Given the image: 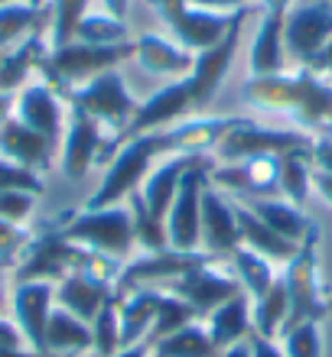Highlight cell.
I'll return each instance as SVG.
<instances>
[{"instance_id": "obj_1", "label": "cell", "mask_w": 332, "mask_h": 357, "mask_svg": "<svg viewBox=\"0 0 332 357\" xmlns=\"http://www.w3.org/2000/svg\"><path fill=\"white\" fill-rule=\"evenodd\" d=\"M241 98L257 111L284 114L306 133L326 130L332 123V82L319 78L306 66L280 75L247 78Z\"/></svg>"}, {"instance_id": "obj_2", "label": "cell", "mask_w": 332, "mask_h": 357, "mask_svg": "<svg viewBox=\"0 0 332 357\" xmlns=\"http://www.w3.org/2000/svg\"><path fill=\"white\" fill-rule=\"evenodd\" d=\"M59 234L72 241V244H82L95 254H105L127 264L131 260V250L137 247V237H133V218L127 202L111 208H98V211H66L52 221Z\"/></svg>"}, {"instance_id": "obj_3", "label": "cell", "mask_w": 332, "mask_h": 357, "mask_svg": "<svg viewBox=\"0 0 332 357\" xmlns=\"http://www.w3.org/2000/svg\"><path fill=\"white\" fill-rule=\"evenodd\" d=\"M127 59H133V39L117 43V46H92V43L72 39L66 46L49 49L46 59H43V66H39V72H43V78H46L49 85L66 98V94L75 91L78 85L92 82V78L101 75V72H111V68H117L121 62H127Z\"/></svg>"}, {"instance_id": "obj_4", "label": "cell", "mask_w": 332, "mask_h": 357, "mask_svg": "<svg viewBox=\"0 0 332 357\" xmlns=\"http://www.w3.org/2000/svg\"><path fill=\"white\" fill-rule=\"evenodd\" d=\"M290 153H313V133L300 130V127H264V123L241 117L219 140L212 156L219 162H238L251 160V156H290Z\"/></svg>"}, {"instance_id": "obj_5", "label": "cell", "mask_w": 332, "mask_h": 357, "mask_svg": "<svg viewBox=\"0 0 332 357\" xmlns=\"http://www.w3.org/2000/svg\"><path fill=\"white\" fill-rule=\"evenodd\" d=\"M280 280H284L287 296H290V321H287V328H294L300 321H323L329 315L326 312L323 282H319V231H313L303 244L296 247L290 264H284V270H280Z\"/></svg>"}, {"instance_id": "obj_6", "label": "cell", "mask_w": 332, "mask_h": 357, "mask_svg": "<svg viewBox=\"0 0 332 357\" xmlns=\"http://www.w3.org/2000/svg\"><path fill=\"white\" fill-rule=\"evenodd\" d=\"M66 104L68 107L85 111L88 117H95V121L108 130V140L117 137V133L133 121L137 107H140V101L131 94V88L124 85V78H121L117 68L101 72V75H95L92 82L78 85L75 91H68Z\"/></svg>"}, {"instance_id": "obj_7", "label": "cell", "mask_w": 332, "mask_h": 357, "mask_svg": "<svg viewBox=\"0 0 332 357\" xmlns=\"http://www.w3.org/2000/svg\"><path fill=\"white\" fill-rule=\"evenodd\" d=\"M212 166H215V156H205L182 176L180 192L166 211V237L173 250H182V254L202 250V188L209 185Z\"/></svg>"}, {"instance_id": "obj_8", "label": "cell", "mask_w": 332, "mask_h": 357, "mask_svg": "<svg viewBox=\"0 0 332 357\" xmlns=\"http://www.w3.org/2000/svg\"><path fill=\"white\" fill-rule=\"evenodd\" d=\"M166 292L180 296L182 302H189L192 309H196V315L205 321V315L212 309H219L222 302H228L231 296H238V292H245V289H241V282H238L228 260L202 257L192 270H186L180 280H173L166 286Z\"/></svg>"}, {"instance_id": "obj_9", "label": "cell", "mask_w": 332, "mask_h": 357, "mask_svg": "<svg viewBox=\"0 0 332 357\" xmlns=\"http://www.w3.org/2000/svg\"><path fill=\"white\" fill-rule=\"evenodd\" d=\"M245 20H247V7L235 10L225 36L215 46L196 52L192 72L186 75V85H189V94H192V111H205L212 104V98H215V91L222 88L228 68H231V62L238 56V46H241V26H245Z\"/></svg>"}, {"instance_id": "obj_10", "label": "cell", "mask_w": 332, "mask_h": 357, "mask_svg": "<svg viewBox=\"0 0 332 357\" xmlns=\"http://www.w3.org/2000/svg\"><path fill=\"white\" fill-rule=\"evenodd\" d=\"M157 17L166 23V29L173 33V39L180 46L202 52V49L215 46L222 36L228 33L231 13H212V10L192 7L189 0H147Z\"/></svg>"}, {"instance_id": "obj_11", "label": "cell", "mask_w": 332, "mask_h": 357, "mask_svg": "<svg viewBox=\"0 0 332 357\" xmlns=\"http://www.w3.org/2000/svg\"><path fill=\"white\" fill-rule=\"evenodd\" d=\"M108 146V130L95 117H88L78 107H68L66 117V133L59 143V169L66 172V178H82L101 162V153Z\"/></svg>"}, {"instance_id": "obj_12", "label": "cell", "mask_w": 332, "mask_h": 357, "mask_svg": "<svg viewBox=\"0 0 332 357\" xmlns=\"http://www.w3.org/2000/svg\"><path fill=\"white\" fill-rule=\"evenodd\" d=\"M209 182L222 192H231L241 202L280 195V160L277 156H251L238 162H215Z\"/></svg>"}, {"instance_id": "obj_13", "label": "cell", "mask_w": 332, "mask_h": 357, "mask_svg": "<svg viewBox=\"0 0 332 357\" xmlns=\"http://www.w3.org/2000/svg\"><path fill=\"white\" fill-rule=\"evenodd\" d=\"M202 257L209 254H182V250H160V254H143L137 260H127L114 282V296H127L133 289H166L173 280H180L186 270L199 264Z\"/></svg>"}, {"instance_id": "obj_14", "label": "cell", "mask_w": 332, "mask_h": 357, "mask_svg": "<svg viewBox=\"0 0 332 357\" xmlns=\"http://www.w3.org/2000/svg\"><path fill=\"white\" fill-rule=\"evenodd\" d=\"M13 117L20 123H27L29 130L43 133L52 146L59 150L62 133H66V101L49 82H29L23 91H17V107Z\"/></svg>"}, {"instance_id": "obj_15", "label": "cell", "mask_w": 332, "mask_h": 357, "mask_svg": "<svg viewBox=\"0 0 332 357\" xmlns=\"http://www.w3.org/2000/svg\"><path fill=\"white\" fill-rule=\"evenodd\" d=\"M241 247V227H238L235 202H228L222 188L209 185L202 188V254L215 260H231Z\"/></svg>"}, {"instance_id": "obj_16", "label": "cell", "mask_w": 332, "mask_h": 357, "mask_svg": "<svg viewBox=\"0 0 332 357\" xmlns=\"http://www.w3.org/2000/svg\"><path fill=\"white\" fill-rule=\"evenodd\" d=\"M329 39H332L329 0H316V3H306V7H296L287 13L284 46H287V56H294L300 66H306Z\"/></svg>"}, {"instance_id": "obj_17", "label": "cell", "mask_w": 332, "mask_h": 357, "mask_svg": "<svg viewBox=\"0 0 332 357\" xmlns=\"http://www.w3.org/2000/svg\"><path fill=\"white\" fill-rule=\"evenodd\" d=\"M10 305H13V321L23 331L27 344L36 354H46V325H49L52 309H56V286L52 282H39V280L17 282L13 296H10Z\"/></svg>"}, {"instance_id": "obj_18", "label": "cell", "mask_w": 332, "mask_h": 357, "mask_svg": "<svg viewBox=\"0 0 332 357\" xmlns=\"http://www.w3.org/2000/svg\"><path fill=\"white\" fill-rule=\"evenodd\" d=\"M114 299V282L101 280L95 273H68L56 282V305L72 312L82 321H95V315L105 309V302Z\"/></svg>"}, {"instance_id": "obj_19", "label": "cell", "mask_w": 332, "mask_h": 357, "mask_svg": "<svg viewBox=\"0 0 332 357\" xmlns=\"http://www.w3.org/2000/svg\"><path fill=\"white\" fill-rule=\"evenodd\" d=\"M56 146L43 137V133L29 130L27 123H20L17 117H10L3 127H0V156L17 166H27L33 172H49L52 162H56Z\"/></svg>"}, {"instance_id": "obj_20", "label": "cell", "mask_w": 332, "mask_h": 357, "mask_svg": "<svg viewBox=\"0 0 332 357\" xmlns=\"http://www.w3.org/2000/svg\"><path fill=\"white\" fill-rule=\"evenodd\" d=\"M133 59L143 72L150 75H170V78H186L192 72L196 52L180 46L176 39L160 36V33H140L133 39Z\"/></svg>"}, {"instance_id": "obj_21", "label": "cell", "mask_w": 332, "mask_h": 357, "mask_svg": "<svg viewBox=\"0 0 332 357\" xmlns=\"http://www.w3.org/2000/svg\"><path fill=\"white\" fill-rule=\"evenodd\" d=\"M202 160H205V156H166V160H160L147 176H143L140 195H143V202H147V208H150L153 215L166 221V211H170L173 198H176V192H180L182 176Z\"/></svg>"}, {"instance_id": "obj_22", "label": "cell", "mask_w": 332, "mask_h": 357, "mask_svg": "<svg viewBox=\"0 0 332 357\" xmlns=\"http://www.w3.org/2000/svg\"><path fill=\"white\" fill-rule=\"evenodd\" d=\"M284 23H287V13H264V20H261V26L254 33V43H251V56H247L251 78L287 72Z\"/></svg>"}, {"instance_id": "obj_23", "label": "cell", "mask_w": 332, "mask_h": 357, "mask_svg": "<svg viewBox=\"0 0 332 357\" xmlns=\"http://www.w3.org/2000/svg\"><path fill=\"white\" fill-rule=\"evenodd\" d=\"M245 205L251 208L270 231H277L280 237L294 241V244H303L313 231H319V225L306 215L303 208L294 205V202H287V198H280V195L277 198H251Z\"/></svg>"}, {"instance_id": "obj_24", "label": "cell", "mask_w": 332, "mask_h": 357, "mask_svg": "<svg viewBox=\"0 0 332 357\" xmlns=\"http://www.w3.org/2000/svg\"><path fill=\"white\" fill-rule=\"evenodd\" d=\"M46 33H33L13 49L0 52V91L17 94L29 85V75L39 72L43 59H46Z\"/></svg>"}, {"instance_id": "obj_25", "label": "cell", "mask_w": 332, "mask_h": 357, "mask_svg": "<svg viewBox=\"0 0 332 357\" xmlns=\"http://www.w3.org/2000/svg\"><path fill=\"white\" fill-rule=\"evenodd\" d=\"M235 215H238V227H241V247L267 257V260L277 264V266L290 264V257L296 254V247L300 244H294V241L280 237L277 231H270V227H267L264 221L245 205V202H235Z\"/></svg>"}, {"instance_id": "obj_26", "label": "cell", "mask_w": 332, "mask_h": 357, "mask_svg": "<svg viewBox=\"0 0 332 357\" xmlns=\"http://www.w3.org/2000/svg\"><path fill=\"white\" fill-rule=\"evenodd\" d=\"M205 328H209L219 351L231 348L238 341H247L251 331H254V325H251V296L238 292L228 302H222L219 309H212L205 315Z\"/></svg>"}, {"instance_id": "obj_27", "label": "cell", "mask_w": 332, "mask_h": 357, "mask_svg": "<svg viewBox=\"0 0 332 357\" xmlns=\"http://www.w3.org/2000/svg\"><path fill=\"white\" fill-rule=\"evenodd\" d=\"M46 354L49 357L92 354V325L56 305L52 315H49V325H46Z\"/></svg>"}, {"instance_id": "obj_28", "label": "cell", "mask_w": 332, "mask_h": 357, "mask_svg": "<svg viewBox=\"0 0 332 357\" xmlns=\"http://www.w3.org/2000/svg\"><path fill=\"white\" fill-rule=\"evenodd\" d=\"M49 26V7L29 3V0H17L0 7V52L13 49L33 33H46Z\"/></svg>"}, {"instance_id": "obj_29", "label": "cell", "mask_w": 332, "mask_h": 357, "mask_svg": "<svg viewBox=\"0 0 332 357\" xmlns=\"http://www.w3.org/2000/svg\"><path fill=\"white\" fill-rule=\"evenodd\" d=\"M157 292L160 289H133L127 296H117V312H121V348L147 341L157 315Z\"/></svg>"}, {"instance_id": "obj_30", "label": "cell", "mask_w": 332, "mask_h": 357, "mask_svg": "<svg viewBox=\"0 0 332 357\" xmlns=\"http://www.w3.org/2000/svg\"><path fill=\"white\" fill-rule=\"evenodd\" d=\"M287 321H290V296H287L284 280L277 276L274 286L261 299L251 302V325H254V335L277 341L284 335Z\"/></svg>"}, {"instance_id": "obj_31", "label": "cell", "mask_w": 332, "mask_h": 357, "mask_svg": "<svg viewBox=\"0 0 332 357\" xmlns=\"http://www.w3.org/2000/svg\"><path fill=\"white\" fill-rule=\"evenodd\" d=\"M150 357H219L205 321H192L186 328L173 331L150 348Z\"/></svg>"}, {"instance_id": "obj_32", "label": "cell", "mask_w": 332, "mask_h": 357, "mask_svg": "<svg viewBox=\"0 0 332 357\" xmlns=\"http://www.w3.org/2000/svg\"><path fill=\"white\" fill-rule=\"evenodd\" d=\"M228 264L235 270L245 296H251V302L261 299V296L277 282V276H280V273H277V264H270L267 257L254 254V250H247V247H238Z\"/></svg>"}, {"instance_id": "obj_33", "label": "cell", "mask_w": 332, "mask_h": 357, "mask_svg": "<svg viewBox=\"0 0 332 357\" xmlns=\"http://www.w3.org/2000/svg\"><path fill=\"white\" fill-rule=\"evenodd\" d=\"M127 208H131V218H133V237H137V247H140L143 254H160V250H166V247H170L166 221L157 218L150 208H147L140 188L127 195Z\"/></svg>"}, {"instance_id": "obj_34", "label": "cell", "mask_w": 332, "mask_h": 357, "mask_svg": "<svg viewBox=\"0 0 332 357\" xmlns=\"http://www.w3.org/2000/svg\"><path fill=\"white\" fill-rule=\"evenodd\" d=\"M192 321H202V319L196 315V309H192L189 302H182L180 296H173V292L160 289V292H157V315H153L150 335H147L150 348L160 338H166V335H173V331L186 328V325H192Z\"/></svg>"}, {"instance_id": "obj_35", "label": "cell", "mask_w": 332, "mask_h": 357, "mask_svg": "<svg viewBox=\"0 0 332 357\" xmlns=\"http://www.w3.org/2000/svg\"><path fill=\"white\" fill-rule=\"evenodd\" d=\"M313 192V162L303 153L280 156V198L303 208L306 195Z\"/></svg>"}, {"instance_id": "obj_36", "label": "cell", "mask_w": 332, "mask_h": 357, "mask_svg": "<svg viewBox=\"0 0 332 357\" xmlns=\"http://www.w3.org/2000/svg\"><path fill=\"white\" fill-rule=\"evenodd\" d=\"M72 39L92 43V46H117V43H127V23L111 13H85L78 20Z\"/></svg>"}, {"instance_id": "obj_37", "label": "cell", "mask_w": 332, "mask_h": 357, "mask_svg": "<svg viewBox=\"0 0 332 357\" xmlns=\"http://www.w3.org/2000/svg\"><path fill=\"white\" fill-rule=\"evenodd\" d=\"M85 13L88 0H49V49L72 43L78 20Z\"/></svg>"}, {"instance_id": "obj_38", "label": "cell", "mask_w": 332, "mask_h": 357, "mask_svg": "<svg viewBox=\"0 0 332 357\" xmlns=\"http://www.w3.org/2000/svg\"><path fill=\"white\" fill-rule=\"evenodd\" d=\"M117 351H121V312H117V296H114L92 321V354L111 357Z\"/></svg>"}, {"instance_id": "obj_39", "label": "cell", "mask_w": 332, "mask_h": 357, "mask_svg": "<svg viewBox=\"0 0 332 357\" xmlns=\"http://www.w3.org/2000/svg\"><path fill=\"white\" fill-rule=\"evenodd\" d=\"M280 348L287 357H323V331L319 321H300L280 335Z\"/></svg>"}, {"instance_id": "obj_40", "label": "cell", "mask_w": 332, "mask_h": 357, "mask_svg": "<svg viewBox=\"0 0 332 357\" xmlns=\"http://www.w3.org/2000/svg\"><path fill=\"white\" fill-rule=\"evenodd\" d=\"M33 241V231L27 225H10L0 221V270H13L20 264L23 250Z\"/></svg>"}, {"instance_id": "obj_41", "label": "cell", "mask_w": 332, "mask_h": 357, "mask_svg": "<svg viewBox=\"0 0 332 357\" xmlns=\"http://www.w3.org/2000/svg\"><path fill=\"white\" fill-rule=\"evenodd\" d=\"M0 192H33V195H43L46 192V182L43 176L27 166H17L0 156Z\"/></svg>"}, {"instance_id": "obj_42", "label": "cell", "mask_w": 332, "mask_h": 357, "mask_svg": "<svg viewBox=\"0 0 332 357\" xmlns=\"http://www.w3.org/2000/svg\"><path fill=\"white\" fill-rule=\"evenodd\" d=\"M39 195L33 192H0V221L10 225H27L36 211Z\"/></svg>"}, {"instance_id": "obj_43", "label": "cell", "mask_w": 332, "mask_h": 357, "mask_svg": "<svg viewBox=\"0 0 332 357\" xmlns=\"http://www.w3.org/2000/svg\"><path fill=\"white\" fill-rule=\"evenodd\" d=\"M310 162H313V169H319V172H332V137H326V133L313 137Z\"/></svg>"}, {"instance_id": "obj_44", "label": "cell", "mask_w": 332, "mask_h": 357, "mask_svg": "<svg viewBox=\"0 0 332 357\" xmlns=\"http://www.w3.org/2000/svg\"><path fill=\"white\" fill-rule=\"evenodd\" d=\"M0 348H29L23 331L17 328V321H10L0 315Z\"/></svg>"}, {"instance_id": "obj_45", "label": "cell", "mask_w": 332, "mask_h": 357, "mask_svg": "<svg viewBox=\"0 0 332 357\" xmlns=\"http://www.w3.org/2000/svg\"><path fill=\"white\" fill-rule=\"evenodd\" d=\"M306 68H310V72H316L319 78H326V82H332V39L326 43L323 49H319V52H316L313 59H310V62H306Z\"/></svg>"}, {"instance_id": "obj_46", "label": "cell", "mask_w": 332, "mask_h": 357, "mask_svg": "<svg viewBox=\"0 0 332 357\" xmlns=\"http://www.w3.org/2000/svg\"><path fill=\"white\" fill-rule=\"evenodd\" d=\"M189 3L199 10H212V13H235V10H245L251 0H189Z\"/></svg>"}, {"instance_id": "obj_47", "label": "cell", "mask_w": 332, "mask_h": 357, "mask_svg": "<svg viewBox=\"0 0 332 357\" xmlns=\"http://www.w3.org/2000/svg\"><path fill=\"white\" fill-rule=\"evenodd\" d=\"M251 354L254 357H287L284 348H280V341H270V338H261V335H254L251 331Z\"/></svg>"}, {"instance_id": "obj_48", "label": "cell", "mask_w": 332, "mask_h": 357, "mask_svg": "<svg viewBox=\"0 0 332 357\" xmlns=\"http://www.w3.org/2000/svg\"><path fill=\"white\" fill-rule=\"evenodd\" d=\"M313 192L319 198H323L326 205L332 208V172H319V169H313Z\"/></svg>"}, {"instance_id": "obj_49", "label": "cell", "mask_w": 332, "mask_h": 357, "mask_svg": "<svg viewBox=\"0 0 332 357\" xmlns=\"http://www.w3.org/2000/svg\"><path fill=\"white\" fill-rule=\"evenodd\" d=\"M13 107H17V94H7V91H0V127L13 117Z\"/></svg>"}, {"instance_id": "obj_50", "label": "cell", "mask_w": 332, "mask_h": 357, "mask_svg": "<svg viewBox=\"0 0 332 357\" xmlns=\"http://www.w3.org/2000/svg\"><path fill=\"white\" fill-rule=\"evenodd\" d=\"M111 357H150V341H137V344H127V348H121L117 354Z\"/></svg>"}, {"instance_id": "obj_51", "label": "cell", "mask_w": 332, "mask_h": 357, "mask_svg": "<svg viewBox=\"0 0 332 357\" xmlns=\"http://www.w3.org/2000/svg\"><path fill=\"white\" fill-rule=\"evenodd\" d=\"M101 3H105V13H111V17H117V20H127L131 0H101Z\"/></svg>"}, {"instance_id": "obj_52", "label": "cell", "mask_w": 332, "mask_h": 357, "mask_svg": "<svg viewBox=\"0 0 332 357\" xmlns=\"http://www.w3.org/2000/svg\"><path fill=\"white\" fill-rule=\"evenodd\" d=\"M219 357H254L251 354V341H238V344H231V348L219 351Z\"/></svg>"}, {"instance_id": "obj_53", "label": "cell", "mask_w": 332, "mask_h": 357, "mask_svg": "<svg viewBox=\"0 0 332 357\" xmlns=\"http://www.w3.org/2000/svg\"><path fill=\"white\" fill-rule=\"evenodd\" d=\"M261 3H264V13H290L294 0H261Z\"/></svg>"}, {"instance_id": "obj_54", "label": "cell", "mask_w": 332, "mask_h": 357, "mask_svg": "<svg viewBox=\"0 0 332 357\" xmlns=\"http://www.w3.org/2000/svg\"><path fill=\"white\" fill-rule=\"evenodd\" d=\"M3 299H7V289H3V270H0V309H3Z\"/></svg>"}, {"instance_id": "obj_55", "label": "cell", "mask_w": 332, "mask_h": 357, "mask_svg": "<svg viewBox=\"0 0 332 357\" xmlns=\"http://www.w3.org/2000/svg\"><path fill=\"white\" fill-rule=\"evenodd\" d=\"M326 312L332 315V296H326Z\"/></svg>"}, {"instance_id": "obj_56", "label": "cell", "mask_w": 332, "mask_h": 357, "mask_svg": "<svg viewBox=\"0 0 332 357\" xmlns=\"http://www.w3.org/2000/svg\"><path fill=\"white\" fill-rule=\"evenodd\" d=\"M7 3H17V0H0V7H7Z\"/></svg>"}, {"instance_id": "obj_57", "label": "cell", "mask_w": 332, "mask_h": 357, "mask_svg": "<svg viewBox=\"0 0 332 357\" xmlns=\"http://www.w3.org/2000/svg\"><path fill=\"white\" fill-rule=\"evenodd\" d=\"M39 357H49V354H39Z\"/></svg>"}, {"instance_id": "obj_58", "label": "cell", "mask_w": 332, "mask_h": 357, "mask_svg": "<svg viewBox=\"0 0 332 357\" xmlns=\"http://www.w3.org/2000/svg\"><path fill=\"white\" fill-rule=\"evenodd\" d=\"M85 357H95V354H85Z\"/></svg>"}]
</instances>
